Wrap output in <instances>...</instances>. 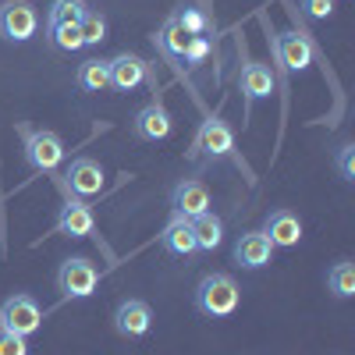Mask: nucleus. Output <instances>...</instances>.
Listing matches in <instances>:
<instances>
[{
	"mask_svg": "<svg viewBox=\"0 0 355 355\" xmlns=\"http://www.w3.org/2000/svg\"><path fill=\"white\" fill-rule=\"evenodd\" d=\"M302 11H306L309 18L323 21V18L334 15V0H302Z\"/></svg>",
	"mask_w": 355,
	"mask_h": 355,
	"instance_id": "nucleus-29",
	"label": "nucleus"
},
{
	"mask_svg": "<svg viewBox=\"0 0 355 355\" xmlns=\"http://www.w3.org/2000/svg\"><path fill=\"white\" fill-rule=\"evenodd\" d=\"M0 327L11 331V334H21V338H33L40 327H43V309L40 302L33 299L28 291H15L0 302Z\"/></svg>",
	"mask_w": 355,
	"mask_h": 355,
	"instance_id": "nucleus-4",
	"label": "nucleus"
},
{
	"mask_svg": "<svg viewBox=\"0 0 355 355\" xmlns=\"http://www.w3.org/2000/svg\"><path fill=\"white\" fill-rule=\"evenodd\" d=\"M227 157H234V132L227 128L224 117H206L196 132V139H192L189 160L217 164V160H227Z\"/></svg>",
	"mask_w": 355,
	"mask_h": 355,
	"instance_id": "nucleus-3",
	"label": "nucleus"
},
{
	"mask_svg": "<svg viewBox=\"0 0 355 355\" xmlns=\"http://www.w3.org/2000/svg\"><path fill=\"white\" fill-rule=\"evenodd\" d=\"M85 11H89L85 0H53L46 8V28L50 25H78Z\"/></svg>",
	"mask_w": 355,
	"mask_h": 355,
	"instance_id": "nucleus-23",
	"label": "nucleus"
},
{
	"mask_svg": "<svg viewBox=\"0 0 355 355\" xmlns=\"http://www.w3.org/2000/svg\"><path fill=\"white\" fill-rule=\"evenodd\" d=\"M103 185H107V178H103L100 160H93V157H78V160H71V167H68V189H71L78 199H93V196H100Z\"/></svg>",
	"mask_w": 355,
	"mask_h": 355,
	"instance_id": "nucleus-12",
	"label": "nucleus"
},
{
	"mask_svg": "<svg viewBox=\"0 0 355 355\" xmlns=\"http://www.w3.org/2000/svg\"><path fill=\"white\" fill-rule=\"evenodd\" d=\"M192 234H196V249L210 256V252H217L220 242H224V220L210 210V214H202V217L192 220Z\"/></svg>",
	"mask_w": 355,
	"mask_h": 355,
	"instance_id": "nucleus-20",
	"label": "nucleus"
},
{
	"mask_svg": "<svg viewBox=\"0 0 355 355\" xmlns=\"http://www.w3.org/2000/svg\"><path fill=\"white\" fill-rule=\"evenodd\" d=\"M75 85L85 89V93H103V89H110V68H107V61H100V57L82 61L78 71H75Z\"/></svg>",
	"mask_w": 355,
	"mask_h": 355,
	"instance_id": "nucleus-21",
	"label": "nucleus"
},
{
	"mask_svg": "<svg viewBox=\"0 0 355 355\" xmlns=\"http://www.w3.org/2000/svg\"><path fill=\"white\" fill-rule=\"evenodd\" d=\"M57 288H61L64 299H89L100 288V270L93 259L85 256H68L57 266Z\"/></svg>",
	"mask_w": 355,
	"mask_h": 355,
	"instance_id": "nucleus-5",
	"label": "nucleus"
},
{
	"mask_svg": "<svg viewBox=\"0 0 355 355\" xmlns=\"http://www.w3.org/2000/svg\"><path fill=\"white\" fill-rule=\"evenodd\" d=\"M334 167H338V174L345 178V182H355V146H352V142L338 146V153H334Z\"/></svg>",
	"mask_w": 355,
	"mask_h": 355,
	"instance_id": "nucleus-27",
	"label": "nucleus"
},
{
	"mask_svg": "<svg viewBox=\"0 0 355 355\" xmlns=\"http://www.w3.org/2000/svg\"><path fill=\"white\" fill-rule=\"evenodd\" d=\"M46 33H50V46H53V50H61V53L85 50V43H82V33H78V25H50Z\"/></svg>",
	"mask_w": 355,
	"mask_h": 355,
	"instance_id": "nucleus-24",
	"label": "nucleus"
},
{
	"mask_svg": "<svg viewBox=\"0 0 355 355\" xmlns=\"http://www.w3.org/2000/svg\"><path fill=\"white\" fill-rule=\"evenodd\" d=\"M0 355H28V338L0 327Z\"/></svg>",
	"mask_w": 355,
	"mask_h": 355,
	"instance_id": "nucleus-28",
	"label": "nucleus"
},
{
	"mask_svg": "<svg viewBox=\"0 0 355 355\" xmlns=\"http://www.w3.org/2000/svg\"><path fill=\"white\" fill-rule=\"evenodd\" d=\"M78 33H82V43H85V46H100V43L107 40V18H103L100 11L89 8V11L82 15V21H78Z\"/></svg>",
	"mask_w": 355,
	"mask_h": 355,
	"instance_id": "nucleus-25",
	"label": "nucleus"
},
{
	"mask_svg": "<svg viewBox=\"0 0 355 355\" xmlns=\"http://www.w3.org/2000/svg\"><path fill=\"white\" fill-rule=\"evenodd\" d=\"M53 227H57V234H64V239H89V234H96V217L85 206V199H64L61 210H57Z\"/></svg>",
	"mask_w": 355,
	"mask_h": 355,
	"instance_id": "nucleus-11",
	"label": "nucleus"
},
{
	"mask_svg": "<svg viewBox=\"0 0 355 355\" xmlns=\"http://www.w3.org/2000/svg\"><path fill=\"white\" fill-rule=\"evenodd\" d=\"M274 50H277V64L284 71H306L313 64V43L302 36V33H284L274 40Z\"/></svg>",
	"mask_w": 355,
	"mask_h": 355,
	"instance_id": "nucleus-17",
	"label": "nucleus"
},
{
	"mask_svg": "<svg viewBox=\"0 0 355 355\" xmlns=\"http://www.w3.org/2000/svg\"><path fill=\"white\" fill-rule=\"evenodd\" d=\"M153 327V309L150 302H142V299H125V302H117L114 309V331L128 338V341H139L146 338Z\"/></svg>",
	"mask_w": 355,
	"mask_h": 355,
	"instance_id": "nucleus-9",
	"label": "nucleus"
},
{
	"mask_svg": "<svg viewBox=\"0 0 355 355\" xmlns=\"http://www.w3.org/2000/svg\"><path fill=\"white\" fill-rule=\"evenodd\" d=\"M210 53H214L210 36H189V46H185L182 64H185V68H199V64H206V57H210Z\"/></svg>",
	"mask_w": 355,
	"mask_h": 355,
	"instance_id": "nucleus-26",
	"label": "nucleus"
},
{
	"mask_svg": "<svg viewBox=\"0 0 355 355\" xmlns=\"http://www.w3.org/2000/svg\"><path fill=\"white\" fill-rule=\"evenodd\" d=\"M239 302H242V291L234 284L231 274H206L199 284H196V309L210 320H227L239 313Z\"/></svg>",
	"mask_w": 355,
	"mask_h": 355,
	"instance_id": "nucleus-1",
	"label": "nucleus"
},
{
	"mask_svg": "<svg viewBox=\"0 0 355 355\" xmlns=\"http://www.w3.org/2000/svg\"><path fill=\"white\" fill-rule=\"evenodd\" d=\"M171 21L178 28H185L189 36H210L217 28V18H214V8L202 4V0H182L174 11H171Z\"/></svg>",
	"mask_w": 355,
	"mask_h": 355,
	"instance_id": "nucleus-13",
	"label": "nucleus"
},
{
	"mask_svg": "<svg viewBox=\"0 0 355 355\" xmlns=\"http://www.w3.org/2000/svg\"><path fill=\"white\" fill-rule=\"evenodd\" d=\"M214 206V196L206 189L199 178H182L174 189H171V214L174 217H185V220H196L202 214H210Z\"/></svg>",
	"mask_w": 355,
	"mask_h": 355,
	"instance_id": "nucleus-7",
	"label": "nucleus"
},
{
	"mask_svg": "<svg viewBox=\"0 0 355 355\" xmlns=\"http://www.w3.org/2000/svg\"><path fill=\"white\" fill-rule=\"evenodd\" d=\"M239 89H242L245 103L252 107V103H259V100H266L274 93V71L266 68L263 61H249L242 68V75H239Z\"/></svg>",
	"mask_w": 355,
	"mask_h": 355,
	"instance_id": "nucleus-18",
	"label": "nucleus"
},
{
	"mask_svg": "<svg viewBox=\"0 0 355 355\" xmlns=\"http://www.w3.org/2000/svg\"><path fill=\"white\" fill-rule=\"evenodd\" d=\"M263 234L270 239L274 249H291V245L302 242V220H299V214H291V210H274V214H266V220H263Z\"/></svg>",
	"mask_w": 355,
	"mask_h": 355,
	"instance_id": "nucleus-16",
	"label": "nucleus"
},
{
	"mask_svg": "<svg viewBox=\"0 0 355 355\" xmlns=\"http://www.w3.org/2000/svg\"><path fill=\"white\" fill-rule=\"evenodd\" d=\"M107 68H110V89L114 93H132V89H139L150 78V64H146L139 53H128V50L110 57Z\"/></svg>",
	"mask_w": 355,
	"mask_h": 355,
	"instance_id": "nucleus-10",
	"label": "nucleus"
},
{
	"mask_svg": "<svg viewBox=\"0 0 355 355\" xmlns=\"http://www.w3.org/2000/svg\"><path fill=\"white\" fill-rule=\"evenodd\" d=\"M327 291L334 299H352L355 295V263L338 259L331 270H327Z\"/></svg>",
	"mask_w": 355,
	"mask_h": 355,
	"instance_id": "nucleus-22",
	"label": "nucleus"
},
{
	"mask_svg": "<svg viewBox=\"0 0 355 355\" xmlns=\"http://www.w3.org/2000/svg\"><path fill=\"white\" fill-rule=\"evenodd\" d=\"M40 33V15L28 0H4L0 4V36L8 43H28Z\"/></svg>",
	"mask_w": 355,
	"mask_h": 355,
	"instance_id": "nucleus-6",
	"label": "nucleus"
},
{
	"mask_svg": "<svg viewBox=\"0 0 355 355\" xmlns=\"http://www.w3.org/2000/svg\"><path fill=\"white\" fill-rule=\"evenodd\" d=\"M21 157H25L28 171H36V174H53L57 167L64 164L68 150H64V139L57 135V132L21 125Z\"/></svg>",
	"mask_w": 355,
	"mask_h": 355,
	"instance_id": "nucleus-2",
	"label": "nucleus"
},
{
	"mask_svg": "<svg viewBox=\"0 0 355 355\" xmlns=\"http://www.w3.org/2000/svg\"><path fill=\"white\" fill-rule=\"evenodd\" d=\"M132 132H135V139H142V142H164V139H171L174 117H171V110L164 107L160 96H153L150 103H146V107L135 114Z\"/></svg>",
	"mask_w": 355,
	"mask_h": 355,
	"instance_id": "nucleus-8",
	"label": "nucleus"
},
{
	"mask_svg": "<svg viewBox=\"0 0 355 355\" xmlns=\"http://www.w3.org/2000/svg\"><path fill=\"white\" fill-rule=\"evenodd\" d=\"M153 40V46H157V53L164 57L167 64H182V57H185V46H189V33L185 28H178L171 18L157 28V33L150 36Z\"/></svg>",
	"mask_w": 355,
	"mask_h": 355,
	"instance_id": "nucleus-19",
	"label": "nucleus"
},
{
	"mask_svg": "<svg viewBox=\"0 0 355 355\" xmlns=\"http://www.w3.org/2000/svg\"><path fill=\"white\" fill-rule=\"evenodd\" d=\"M231 256H234V263H239L242 270H263V266L270 263V256H274V245H270V239H266L263 231H245V234H239Z\"/></svg>",
	"mask_w": 355,
	"mask_h": 355,
	"instance_id": "nucleus-14",
	"label": "nucleus"
},
{
	"mask_svg": "<svg viewBox=\"0 0 355 355\" xmlns=\"http://www.w3.org/2000/svg\"><path fill=\"white\" fill-rule=\"evenodd\" d=\"M160 245H164V252L174 256V259H192V256H199L196 234H192V220L171 214V220H167L164 231H160Z\"/></svg>",
	"mask_w": 355,
	"mask_h": 355,
	"instance_id": "nucleus-15",
	"label": "nucleus"
}]
</instances>
